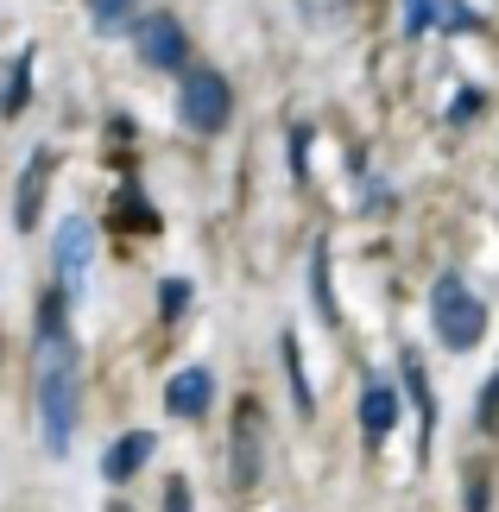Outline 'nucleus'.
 I'll list each match as a JSON object with an SVG mask.
<instances>
[{
  "mask_svg": "<svg viewBox=\"0 0 499 512\" xmlns=\"http://www.w3.org/2000/svg\"><path fill=\"white\" fill-rule=\"evenodd\" d=\"M209 405H215V373L209 367H184V373L165 380V411L171 418H209Z\"/></svg>",
  "mask_w": 499,
  "mask_h": 512,
  "instance_id": "6",
  "label": "nucleus"
},
{
  "mask_svg": "<svg viewBox=\"0 0 499 512\" xmlns=\"http://www.w3.org/2000/svg\"><path fill=\"white\" fill-rule=\"evenodd\" d=\"M133 51H139V64H146V70H184L190 38H184V26H177L171 13H146L133 26Z\"/></svg>",
  "mask_w": 499,
  "mask_h": 512,
  "instance_id": "4",
  "label": "nucleus"
},
{
  "mask_svg": "<svg viewBox=\"0 0 499 512\" xmlns=\"http://www.w3.org/2000/svg\"><path fill=\"white\" fill-rule=\"evenodd\" d=\"M499 418V373L487 380V392H481V424H493Z\"/></svg>",
  "mask_w": 499,
  "mask_h": 512,
  "instance_id": "19",
  "label": "nucleus"
},
{
  "mask_svg": "<svg viewBox=\"0 0 499 512\" xmlns=\"http://www.w3.org/2000/svg\"><path fill=\"white\" fill-rule=\"evenodd\" d=\"M398 373H405V392H411V411H417V449H430V430H436V399H430L424 361H417V354H405V361H398Z\"/></svg>",
  "mask_w": 499,
  "mask_h": 512,
  "instance_id": "10",
  "label": "nucleus"
},
{
  "mask_svg": "<svg viewBox=\"0 0 499 512\" xmlns=\"http://www.w3.org/2000/svg\"><path fill=\"white\" fill-rule=\"evenodd\" d=\"M127 13H133V0H89L95 32H121V26H127Z\"/></svg>",
  "mask_w": 499,
  "mask_h": 512,
  "instance_id": "15",
  "label": "nucleus"
},
{
  "mask_svg": "<svg viewBox=\"0 0 499 512\" xmlns=\"http://www.w3.org/2000/svg\"><path fill=\"white\" fill-rule=\"evenodd\" d=\"M45 190H51V152H32L26 171H19V196H13V222L19 228H38V203H45Z\"/></svg>",
  "mask_w": 499,
  "mask_h": 512,
  "instance_id": "8",
  "label": "nucleus"
},
{
  "mask_svg": "<svg viewBox=\"0 0 499 512\" xmlns=\"http://www.w3.org/2000/svg\"><path fill=\"white\" fill-rule=\"evenodd\" d=\"M158 310H165V317L177 323V317L190 310V285H184V279H165V285H158Z\"/></svg>",
  "mask_w": 499,
  "mask_h": 512,
  "instance_id": "16",
  "label": "nucleus"
},
{
  "mask_svg": "<svg viewBox=\"0 0 499 512\" xmlns=\"http://www.w3.org/2000/svg\"><path fill=\"white\" fill-rule=\"evenodd\" d=\"M152 456H158V437H152V430H127V437H121V443H114L108 456H102V475H108L114 487H121V481H133V475H139V468H146Z\"/></svg>",
  "mask_w": 499,
  "mask_h": 512,
  "instance_id": "9",
  "label": "nucleus"
},
{
  "mask_svg": "<svg viewBox=\"0 0 499 512\" xmlns=\"http://www.w3.org/2000/svg\"><path fill=\"white\" fill-rule=\"evenodd\" d=\"M165 512H190V481H184V475L165 481Z\"/></svg>",
  "mask_w": 499,
  "mask_h": 512,
  "instance_id": "18",
  "label": "nucleus"
},
{
  "mask_svg": "<svg viewBox=\"0 0 499 512\" xmlns=\"http://www.w3.org/2000/svg\"><path fill=\"white\" fill-rule=\"evenodd\" d=\"M278 348H285V380H291L297 418H310V411H316V392H310V373H304V348H297V336H285Z\"/></svg>",
  "mask_w": 499,
  "mask_h": 512,
  "instance_id": "12",
  "label": "nucleus"
},
{
  "mask_svg": "<svg viewBox=\"0 0 499 512\" xmlns=\"http://www.w3.org/2000/svg\"><path fill=\"white\" fill-rule=\"evenodd\" d=\"M108 512H127V506H108Z\"/></svg>",
  "mask_w": 499,
  "mask_h": 512,
  "instance_id": "20",
  "label": "nucleus"
},
{
  "mask_svg": "<svg viewBox=\"0 0 499 512\" xmlns=\"http://www.w3.org/2000/svg\"><path fill=\"white\" fill-rule=\"evenodd\" d=\"M259 481V411L247 399L241 424H234V487H253Z\"/></svg>",
  "mask_w": 499,
  "mask_h": 512,
  "instance_id": "11",
  "label": "nucleus"
},
{
  "mask_svg": "<svg viewBox=\"0 0 499 512\" xmlns=\"http://www.w3.org/2000/svg\"><path fill=\"white\" fill-rule=\"evenodd\" d=\"M177 114H184V127H190V133H222V127L234 121V89H228V76H222V70H209V64L184 70V95H177Z\"/></svg>",
  "mask_w": 499,
  "mask_h": 512,
  "instance_id": "3",
  "label": "nucleus"
},
{
  "mask_svg": "<svg viewBox=\"0 0 499 512\" xmlns=\"http://www.w3.org/2000/svg\"><path fill=\"white\" fill-rule=\"evenodd\" d=\"M26 102H32V57L19 51L13 70H7V89H0V114L13 121V114H26Z\"/></svg>",
  "mask_w": 499,
  "mask_h": 512,
  "instance_id": "13",
  "label": "nucleus"
},
{
  "mask_svg": "<svg viewBox=\"0 0 499 512\" xmlns=\"http://www.w3.org/2000/svg\"><path fill=\"white\" fill-rule=\"evenodd\" d=\"M398 386H386V380H373L367 392H361V437H367V449H379L392 437V424H398Z\"/></svg>",
  "mask_w": 499,
  "mask_h": 512,
  "instance_id": "7",
  "label": "nucleus"
},
{
  "mask_svg": "<svg viewBox=\"0 0 499 512\" xmlns=\"http://www.w3.org/2000/svg\"><path fill=\"white\" fill-rule=\"evenodd\" d=\"M430 323H436V342H443L449 354L481 348V336H487V304L462 285V272H443V279H436V291H430Z\"/></svg>",
  "mask_w": 499,
  "mask_h": 512,
  "instance_id": "2",
  "label": "nucleus"
},
{
  "mask_svg": "<svg viewBox=\"0 0 499 512\" xmlns=\"http://www.w3.org/2000/svg\"><path fill=\"white\" fill-rule=\"evenodd\" d=\"M436 13H443V0H405V32H430L436 26Z\"/></svg>",
  "mask_w": 499,
  "mask_h": 512,
  "instance_id": "17",
  "label": "nucleus"
},
{
  "mask_svg": "<svg viewBox=\"0 0 499 512\" xmlns=\"http://www.w3.org/2000/svg\"><path fill=\"white\" fill-rule=\"evenodd\" d=\"M51 253H57V279H64V291H76V285H83V266H89V253H95V228L83 222V215L57 222V234H51Z\"/></svg>",
  "mask_w": 499,
  "mask_h": 512,
  "instance_id": "5",
  "label": "nucleus"
},
{
  "mask_svg": "<svg viewBox=\"0 0 499 512\" xmlns=\"http://www.w3.org/2000/svg\"><path fill=\"white\" fill-rule=\"evenodd\" d=\"M38 437H45V456H70V437H76V342H70V329L38 336Z\"/></svg>",
  "mask_w": 499,
  "mask_h": 512,
  "instance_id": "1",
  "label": "nucleus"
},
{
  "mask_svg": "<svg viewBox=\"0 0 499 512\" xmlns=\"http://www.w3.org/2000/svg\"><path fill=\"white\" fill-rule=\"evenodd\" d=\"M310 291H316V310H323V323H335L342 310H335V291H329V253L316 247V260H310Z\"/></svg>",
  "mask_w": 499,
  "mask_h": 512,
  "instance_id": "14",
  "label": "nucleus"
}]
</instances>
